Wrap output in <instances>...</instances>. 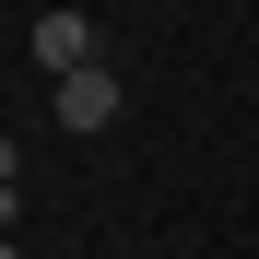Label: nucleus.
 I'll use <instances>...</instances> for the list:
<instances>
[{
  "instance_id": "obj_2",
  "label": "nucleus",
  "mask_w": 259,
  "mask_h": 259,
  "mask_svg": "<svg viewBox=\"0 0 259 259\" xmlns=\"http://www.w3.org/2000/svg\"><path fill=\"white\" fill-rule=\"evenodd\" d=\"M118 118V71H71L59 82V130H106Z\"/></svg>"
},
{
  "instance_id": "obj_1",
  "label": "nucleus",
  "mask_w": 259,
  "mask_h": 259,
  "mask_svg": "<svg viewBox=\"0 0 259 259\" xmlns=\"http://www.w3.org/2000/svg\"><path fill=\"white\" fill-rule=\"evenodd\" d=\"M24 48L71 82V71H95V24H82V12H35V24H24Z\"/></svg>"
}]
</instances>
